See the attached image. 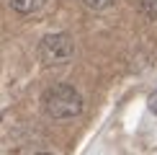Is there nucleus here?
Instances as JSON below:
<instances>
[{
    "label": "nucleus",
    "instance_id": "f257e3e1",
    "mask_svg": "<svg viewBox=\"0 0 157 155\" xmlns=\"http://www.w3.org/2000/svg\"><path fill=\"white\" fill-rule=\"evenodd\" d=\"M41 106L44 111H47L52 119H72L82 111V98L80 93L67 85V83H57V85H52L47 93H44L41 98Z\"/></svg>",
    "mask_w": 157,
    "mask_h": 155
},
{
    "label": "nucleus",
    "instance_id": "f03ea898",
    "mask_svg": "<svg viewBox=\"0 0 157 155\" xmlns=\"http://www.w3.org/2000/svg\"><path fill=\"white\" fill-rule=\"evenodd\" d=\"M75 44L70 34H49L39 44V60L44 65H62L72 57Z\"/></svg>",
    "mask_w": 157,
    "mask_h": 155
},
{
    "label": "nucleus",
    "instance_id": "423d86ee",
    "mask_svg": "<svg viewBox=\"0 0 157 155\" xmlns=\"http://www.w3.org/2000/svg\"><path fill=\"white\" fill-rule=\"evenodd\" d=\"M149 109L157 114V88H155V93H152V98H149Z\"/></svg>",
    "mask_w": 157,
    "mask_h": 155
},
{
    "label": "nucleus",
    "instance_id": "0eeeda50",
    "mask_svg": "<svg viewBox=\"0 0 157 155\" xmlns=\"http://www.w3.org/2000/svg\"><path fill=\"white\" fill-rule=\"evenodd\" d=\"M36 155H52V153H36Z\"/></svg>",
    "mask_w": 157,
    "mask_h": 155
},
{
    "label": "nucleus",
    "instance_id": "20e7f679",
    "mask_svg": "<svg viewBox=\"0 0 157 155\" xmlns=\"http://www.w3.org/2000/svg\"><path fill=\"white\" fill-rule=\"evenodd\" d=\"M80 3L85 8H90V10H103V8H108L113 0H80Z\"/></svg>",
    "mask_w": 157,
    "mask_h": 155
},
{
    "label": "nucleus",
    "instance_id": "7ed1b4c3",
    "mask_svg": "<svg viewBox=\"0 0 157 155\" xmlns=\"http://www.w3.org/2000/svg\"><path fill=\"white\" fill-rule=\"evenodd\" d=\"M44 3L47 0H10V8L16 13H23V16H29V13H36L44 8Z\"/></svg>",
    "mask_w": 157,
    "mask_h": 155
},
{
    "label": "nucleus",
    "instance_id": "39448f33",
    "mask_svg": "<svg viewBox=\"0 0 157 155\" xmlns=\"http://www.w3.org/2000/svg\"><path fill=\"white\" fill-rule=\"evenodd\" d=\"M139 8L144 10L149 18H157V0H139Z\"/></svg>",
    "mask_w": 157,
    "mask_h": 155
}]
</instances>
